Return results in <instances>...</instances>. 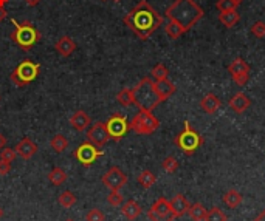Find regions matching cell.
<instances>
[{"mask_svg": "<svg viewBox=\"0 0 265 221\" xmlns=\"http://www.w3.org/2000/svg\"><path fill=\"white\" fill-rule=\"evenodd\" d=\"M154 82H155V90H157V93L161 100L169 99L177 90L176 84L171 82L169 79H161V80H154Z\"/></svg>", "mask_w": 265, "mask_h": 221, "instance_id": "cell-19", "label": "cell"}, {"mask_svg": "<svg viewBox=\"0 0 265 221\" xmlns=\"http://www.w3.org/2000/svg\"><path fill=\"white\" fill-rule=\"evenodd\" d=\"M228 105H230V108H233L236 113L241 115V113L246 112V110L250 108L251 100H250L248 96L243 95L242 91H239V93H236L230 100H228Z\"/></svg>", "mask_w": 265, "mask_h": 221, "instance_id": "cell-17", "label": "cell"}, {"mask_svg": "<svg viewBox=\"0 0 265 221\" xmlns=\"http://www.w3.org/2000/svg\"><path fill=\"white\" fill-rule=\"evenodd\" d=\"M50 145H51V149L56 153H62V152H66L68 149V140L64 135L58 133V135H54L51 138Z\"/></svg>", "mask_w": 265, "mask_h": 221, "instance_id": "cell-25", "label": "cell"}, {"mask_svg": "<svg viewBox=\"0 0 265 221\" xmlns=\"http://www.w3.org/2000/svg\"><path fill=\"white\" fill-rule=\"evenodd\" d=\"M14 150L19 158L28 161L38 153V144H36L33 140H30V138H23V140H21L19 144L14 147Z\"/></svg>", "mask_w": 265, "mask_h": 221, "instance_id": "cell-14", "label": "cell"}, {"mask_svg": "<svg viewBox=\"0 0 265 221\" xmlns=\"http://www.w3.org/2000/svg\"><path fill=\"white\" fill-rule=\"evenodd\" d=\"M253 221H265V209H264V210L261 212V214H259L258 217H256Z\"/></svg>", "mask_w": 265, "mask_h": 221, "instance_id": "cell-42", "label": "cell"}, {"mask_svg": "<svg viewBox=\"0 0 265 221\" xmlns=\"http://www.w3.org/2000/svg\"><path fill=\"white\" fill-rule=\"evenodd\" d=\"M161 169L166 173H174L178 169V161L174 158V156H166L161 162Z\"/></svg>", "mask_w": 265, "mask_h": 221, "instance_id": "cell-33", "label": "cell"}, {"mask_svg": "<svg viewBox=\"0 0 265 221\" xmlns=\"http://www.w3.org/2000/svg\"><path fill=\"white\" fill-rule=\"evenodd\" d=\"M136 181H138V184L143 187V189H151L155 182H157V177H155V173L151 172V170H143L138 178H136Z\"/></svg>", "mask_w": 265, "mask_h": 221, "instance_id": "cell-26", "label": "cell"}, {"mask_svg": "<svg viewBox=\"0 0 265 221\" xmlns=\"http://www.w3.org/2000/svg\"><path fill=\"white\" fill-rule=\"evenodd\" d=\"M76 201H78V198H76V195L73 192H70V190H66V192H62L61 195L58 197V202L62 206V207H66V209H70V207H73L76 204Z\"/></svg>", "mask_w": 265, "mask_h": 221, "instance_id": "cell-28", "label": "cell"}, {"mask_svg": "<svg viewBox=\"0 0 265 221\" xmlns=\"http://www.w3.org/2000/svg\"><path fill=\"white\" fill-rule=\"evenodd\" d=\"M223 202L225 204L230 207V209H236V207H239L241 204H242V195L237 190H234V189H231V190H228V192H225V195H223Z\"/></svg>", "mask_w": 265, "mask_h": 221, "instance_id": "cell-22", "label": "cell"}, {"mask_svg": "<svg viewBox=\"0 0 265 221\" xmlns=\"http://www.w3.org/2000/svg\"><path fill=\"white\" fill-rule=\"evenodd\" d=\"M141 212H143L141 206L136 201H133V200L126 201L124 204L121 206V215L124 218H127L129 221H133V220L138 218L141 215Z\"/></svg>", "mask_w": 265, "mask_h": 221, "instance_id": "cell-21", "label": "cell"}, {"mask_svg": "<svg viewBox=\"0 0 265 221\" xmlns=\"http://www.w3.org/2000/svg\"><path fill=\"white\" fill-rule=\"evenodd\" d=\"M169 204H171V210H172V214L176 215V217H183L188 214V210H189V201L186 200L185 195H181V193H178V195L174 197L171 201H169Z\"/></svg>", "mask_w": 265, "mask_h": 221, "instance_id": "cell-18", "label": "cell"}, {"mask_svg": "<svg viewBox=\"0 0 265 221\" xmlns=\"http://www.w3.org/2000/svg\"><path fill=\"white\" fill-rule=\"evenodd\" d=\"M11 170V164L3 160H0V177H6Z\"/></svg>", "mask_w": 265, "mask_h": 221, "instance_id": "cell-39", "label": "cell"}, {"mask_svg": "<svg viewBox=\"0 0 265 221\" xmlns=\"http://www.w3.org/2000/svg\"><path fill=\"white\" fill-rule=\"evenodd\" d=\"M66 221H73V220H66Z\"/></svg>", "mask_w": 265, "mask_h": 221, "instance_id": "cell-49", "label": "cell"}, {"mask_svg": "<svg viewBox=\"0 0 265 221\" xmlns=\"http://www.w3.org/2000/svg\"><path fill=\"white\" fill-rule=\"evenodd\" d=\"M86 221H106V215H104V212L103 210H99V209H92V210H88L87 212V215H86Z\"/></svg>", "mask_w": 265, "mask_h": 221, "instance_id": "cell-36", "label": "cell"}, {"mask_svg": "<svg viewBox=\"0 0 265 221\" xmlns=\"http://www.w3.org/2000/svg\"><path fill=\"white\" fill-rule=\"evenodd\" d=\"M39 71H41L39 63H36L30 59H25L13 70L10 79L16 87H23V85L31 84V82L38 78Z\"/></svg>", "mask_w": 265, "mask_h": 221, "instance_id": "cell-5", "label": "cell"}, {"mask_svg": "<svg viewBox=\"0 0 265 221\" xmlns=\"http://www.w3.org/2000/svg\"><path fill=\"white\" fill-rule=\"evenodd\" d=\"M206 214H208V210L205 209L203 204H200V202H196V204L189 206V210H188V215L193 221H205Z\"/></svg>", "mask_w": 265, "mask_h": 221, "instance_id": "cell-24", "label": "cell"}, {"mask_svg": "<svg viewBox=\"0 0 265 221\" xmlns=\"http://www.w3.org/2000/svg\"><path fill=\"white\" fill-rule=\"evenodd\" d=\"M2 217H3V209L0 207V218H2Z\"/></svg>", "mask_w": 265, "mask_h": 221, "instance_id": "cell-45", "label": "cell"}, {"mask_svg": "<svg viewBox=\"0 0 265 221\" xmlns=\"http://www.w3.org/2000/svg\"><path fill=\"white\" fill-rule=\"evenodd\" d=\"M222 102L221 99H219L214 93H208L202 98V100H200V108L203 110L205 113L208 115H213L216 113L219 108H221Z\"/></svg>", "mask_w": 265, "mask_h": 221, "instance_id": "cell-20", "label": "cell"}, {"mask_svg": "<svg viewBox=\"0 0 265 221\" xmlns=\"http://www.w3.org/2000/svg\"><path fill=\"white\" fill-rule=\"evenodd\" d=\"M6 142H8L6 136H5L3 133H0V150L5 149V147H6Z\"/></svg>", "mask_w": 265, "mask_h": 221, "instance_id": "cell-40", "label": "cell"}, {"mask_svg": "<svg viewBox=\"0 0 265 221\" xmlns=\"http://www.w3.org/2000/svg\"><path fill=\"white\" fill-rule=\"evenodd\" d=\"M203 10L194 0H174V3L166 10L168 19L177 22L185 31L193 28L197 22L203 19Z\"/></svg>", "mask_w": 265, "mask_h": 221, "instance_id": "cell-2", "label": "cell"}, {"mask_svg": "<svg viewBox=\"0 0 265 221\" xmlns=\"http://www.w3.org/2000/svg\"><path fill=\"white\" fill-rule=\"evenodd\" d=\"M0 160H3V161H6V162H14L16 160H17V153H16V150L14 149H2L0 150Z\"/></svg>", "mask_w": 265, "mask_h": 221, "instance_id": "cell-37", "label": "cell"}, {"mask_svg": "<svg viewBox=\"0 0 265 221\" xmlns=\"http://www.w3.org/2000/svg\"><path fill=\"white\" fill-rule=\"evenodd\" d=\"M151 76H152V79L154 80H161V79H168V76H169V70L163 65V63H157L154 68H152V71H151Z\"/></svg>", "mask_w": 265, "mask_h": 221, "instance_id": "cell-31", "label": "cell"}, {"mask_svg": "<svg viewBox=\"0 0 265 221\" xmlns=\"http://www.w3.org/2000/svg\"><path fill=\"white\" fill-rule=\"evenodd\" d=\"M48 181L53 184V186H61L67 181V172L61 169V167H54L50 173H48Z\"/></svg>", "mask_w": 265, "mask_h": 221, "instance_id": "cell-27", "label": "cell"}, {"mask_svg": "<svg viewBox=\"0 0 265 221\" xmlns=\"http://www.w3.org/2000/svg\"><path fill=\"white\" fill-rule=\"evenodd\" d=\"M106 127L112 141H121L126 136V133L131 130L129 121H127V118L121 113H113L106 122Z\"/></svg>", "mask_w": 265, "mask_h": 221, "instance_id": "cell-8", "label": "cell"}, {"mask_svg": "<svg viewBox=\"0 0 265 221\" xmlns=\"http://www.w3.org/2000/svg\"><path fill=\"white\" fill-rule=\"evenodd\" d=\"M13 23H14V31L11 33V40H14L25 51L33 48L41 40V33L34 28L31 22L13 20Z\"/></svg>", "mask_w": 265, "mask_h": 221, "instance_id": "cell-4", "label": "cell"}, {"mask_svg": "<svg viewBox=\"0 0 265 221\" xmlns=\"http://www.w3.org/2000/svg\"><path fill=\"white\" fill-rule=\"evenodd\" d=\"M87 140L92 142L93 145H96L98 149L104 147L109 141H110V136H109L106 122L98 121L92 127H90L88 130H87Z\"/></svg>", "mask_w": 265, "mask_h": 221, "instance_id": "cell-13", "label": "cell"}, {"mask_svg": "<svg viewBox=\"0 0 265 221\" xmlns=\"http://www.w3.org/2000/svg\"><path fill=\"white\" fill-rule=\"evenodd\" d=\"M25 2L28 3L30 6H36V5H38V3L41 2V0H25Z\"/></svg>", "mask_w": 265, "mask_h": 221, "instance_id": "cell-43", "label": "cell"}, {"mask_svg": "<svg viewBox=\"0 0 265 221\" xmlns=\"http://www.w3.org/2000/svg\"><path fill=\"white\" fill-rule=\"evenodd\" d=\"M118 104H121L123 107H131L133 105V91L132 88H123L120 93L116 95Z\"/></svg>", "mask_w": 265, "mask_h": 221, "instance_id": "cell-30", "label": "cell"}, {"mask_svg": "<svg viewBox=\"0 0 265 221\" xmlns=\"http://www.w3.org/2000/svg\"><path fill=\"white\" fill-rule=\"evenodd\" d=\"M54 50L58 51L59 56L68 58V56H71L73 53H75L76 43H75V40L70 38V36H62V38L56 43H54Z\"/></svg>", "mask_w": 265, "mask_h": 221, "instance_id": "cell-16", "label": "cell"}, {"mask_svg": "<svg viewBox=\"0 0 265 221\" xmlns=\"http://www.w3.org/2000/svg\"><path fill=\"white\" fill-rule=\"evenodd\" d=\"M129 127L136 135H152L160 127V121L152 115V112H143V110H140L129 122Z\"/></svg>", "mask_w": 265, "mask_h": 221, "instance_id": "cell-7", "label": "cell"}, {"mask_svg": "<svg viewBox=\"0 0 265 221\" xmlns=\"http://www.w3.org/2000/svg\"><path fill=\"white\" fill-rule=\"evenodd\" d=\"M205 221H226V215L223 214V210L221 207L214 206L213 209L208 210Z\"/></svg>", "mask_w": 265, "mask_h": 221, "instance_id": "cell-32", "label": "cell"}, {"mask_svg": "<svg viewBox=\"0 0 265 221\" xmlns=\"http://www.w3.org/2000/svg\"><path fill=\"white\" fill-rule=\"evenodd\" d=\"M113 2H121V0H113Z\"/></svg>", "mask_w": 265, "mask_h": 221, "instance_id": "cell-47", "label": "cell"}, {"mask_svg": "<svg viewBox=\"0 0 265 221\" xmlns=\"http://www.w3.org/2000/svg\"><path fill=\"white\" fill-rule=\"evenodd\" d=\"M109 190H121L127 184V175L120 167H110L101 178Z\"/></svg>", "mask_w": 265, "mask_h": 221, "instance_id": "cell-11", "label": "cell"}, {"mask_svg": "<svg viewBox=\"0 0 265 221\" xmlns=\"http://www.w3.org/2000/svg\"><path fill=\"white\" fill-rule=\"evenodd\" d=\"M8 2H10V0H0V6H5Z\"/></svg>", "mask_w": 265, "mask_h": 221, "instance_id": "cell-44", "label": "cell"}, {"mask_svg": "<svg viewBox=\"0 0 265 221\" xmlns=\"http://www.w3.org/2000/svg\"><path fill=\"white\" fill-rule=\"evenodd\" d=\"M124 23L129 26L141 40H148L163 25V17L149 2L141 0L140 3H136L132 10L126 14Z\"/></svg>", "mask_w": 265, "mask_h": 221, "instance_id": "cell-1", "label": "cell"}, {"mask_svg": "<svg viewBox=\"0 0 265 221\" xmlns=\"http://www.w3.org/2000/svg\"><path fill=\"white\" fill-rule=\"evenodd\" d=\"M92 124V119L84 112V110H78L70 116V125L75 128L76 132H84Z\"/></svg>", "mask_w": 265, "mask_h": 221, "instance_id": "cell-15", "label": "cell"}, {"mask_svg": "<svg viewBox=\"0 0 265 221\" xmlns=\"http://www.w3.org/2000/svg\"><path fill=\"white\" fill-rule=\"evenodd\" d=\"M6 16H8V13L5 10V6H0V22H3L6 19Z\"/></svg>", "mask_w": 265, "mask_h": 221, "instance_id": "cell-41", "label": "cell"}, {"mask_svg": "<svg viewBox=\"0 0 265 221\" xmlns=\"http://www.w3.org/2000/svg\"><path fill=\"white\" fill-rule=\"evenodd\" d=\"M239 19H241V16H239V13H237L236 10L219 14V20H221V23L223 26H226V28H233V26L237 22H239Z\"/></svg>", "mask_w": 265, "mask_h": 221, "instance_id": "cell-23", "label": "cell"}, {"mask_svg": "<svg viewBox=\"0 0 265 221\" xmlns=\"http://www.w3.org/2000/svg\"><path fill=\"white\" fill-rule=\"evenodd\" d=\"M107 202L112 207H118V206H121L123 202H124V198L120 193V190H110V193L107 195Z\"/></svg>", "mask_w": 265, "mask_h": 221, "instance_id": "cell-34", "label": "cell"}, {"mask_svg": "<svg viewBox=\"0 0 265 221\" xmlns=\"http://www.w3.org/2000/svg\"><path fill=\"white\" fill-rule=\"evenodd\" d=\"M174 142H176V145H177L183 153L193 155V153L199 149V147H202L203 138L196 132V128L191 125L188 121H185L183 132H180V133L176 136Z\"/></svg>", "mask_w": 265, "mask_h": 221, "instance_id": "cell-6", "label": "cell"}, {"mask_svg": "<svg viewBox=\"0 0 265 221\" xmlns=\"http://www.w3.org/2000/svg\"><path fill=\"white\" fill-rule=\"evenodd\" d=\"M217 10L221 13H226V11H233L237 8V3L234 2V0H217Z\"/></svg>", "mask_w": 265, "mask_h": 221, "instance_id": "cell-35", "label": "cell"}, {"mask_svg": "<svg viewBox=\"0 0 265 221\" xmlns=\"http://www.w3.org/2000/svg\"><path fill=\"white\" fill-rule=\"evenodd\" d=\"M104 152L99 150L96 145H93L90 141L87 142H82L78 149L73 150V158H76L84 167H90L99 156H103Z\"/></svg>", "mask_w": 265, "mask_h": 221, "instance_id": "cell-9", "label": "cell"}, {"mask_svg": "<svg viewBox=\"0 0 265 221\" xmlns=\"http://www.w3.org/2000/svg\"><path fill=\"white\" fill-rule=\"evenodd\" d=\"M164 31H166V34L169 36L171 39H174V40L178 39L183 33H186L177 22H174V20H168V23L164 25Z\"/></svg>", "mask_w": 265, "mask_h": 221, "instance_id": "cell-29", "label": "cell"}, {"mask_svg": "<svg viewBox=\"0 0 265 221\" xmlns=\"http://www.w3.org/2000/svg\"><path fill=\"white\" fill-rule=\"evenodd\" d=\"M148 218L151 221H174L177 217L172 214L169 201L161 197L148 210Z\"/></svg>", "mask_w": 265, "mask_h": 221, "instance_id": "cell-10", "label": "cell"}, {"mask_svg": "<svg viewBox=\"0 0 265 221\" xmlns=\"http://www.w3.org/2000/svg\"><path fill=\"white\" fill-rule=\"evenodd\" d=\"M101 2H107V0H101Z\"/></svg>", "mask_w": 265, "mask_h": 221, "instance_id": "cell-48", "label": "cell"}, {"mask_svg": "<svg viewBox=\"0 0 265 221\" xmlns=\"http://www.w3.org/2000/svg\"><path fill=\"white\" fill-rule=\"evenodd\" d=\"M133 104L143 112H152V110L160 105L163 100L160 99L157 90H155V82L151 78H143L133 88Z\"/></svg>", "mask_w": 265, "mask_h": 221, "instance_id": "cell-3", "label": "cell"}, {"mask_svg": "<svg viewBox=\"0 0 265 221\" xmlns=\"http://www.w3.org/2000/svg\"><path fill=\"white\" fill-rule=\"evenodd\" d=\"M234 2H236L237 5H239V3H242V2H243V0H234Z\"/></svg>", "mask_w": 265, "mask_h": 221, "instance_id": "cell-46", "label": "cell"}, {"mask_svg": "<svg viewBox=\"0 0 265 221\" xmlns=\"http://www.w3.org/2000/svg\"><path fill=\"white\" fill-rule=\"evenodd\" d=\"M228 73L233 78V80L236 82L239 87H243L250 79V65L246 63L243 59H234L230 67H228Z\"/></svg>", "mask_w": 265, "mask_h": 221, "instance_id": "cell-12", "label": "cell"}, {"mask_svg": "<svg viewBox=\"0 0 265 221\" xmlns=\"http://www.w3.org/2000/svg\"><path fill=\"white\" fill-rule=\"evenodd\" d=\"M251 34L254 36V38H258V39H262L265 38V23L264 22H254L251 25Z\"/></svg>", "mask_w": 265, "mask_h": 221, "instance_id": "cell-38", "label": "cell"}]
</instances>
